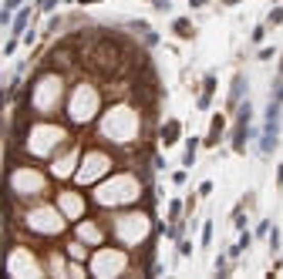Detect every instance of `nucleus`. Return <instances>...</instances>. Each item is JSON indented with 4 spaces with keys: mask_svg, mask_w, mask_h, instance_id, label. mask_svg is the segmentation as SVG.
I'll use <instances>...</instances> for the list:
<instances>
[{
    "mask_svg": "<svg viewBox=\"0 0 283 279\" xmlns=\"http://www.w3.org/2000/svg\"><path fill=\"white\" fill-rule=\"evenodd\" d=\"M4 189H10L20 202H34L37 195L48 192V178H44V172H37V168H31V165H14Z\"/></svg>",
    "mask_w": 283,
    "mask_h": 279,
    "instance_id": "1",
    "label": "nucleus"
},
{
    "mask_svg": "<svg viewBox=\"0 0 283 279\" xmlns=\"http://www.w3.org/2000/svg\"><path fill=\"white\" fill-rule=\"evenodd\" d=\"M98 108H101V91L91 84H78L68 95V121L71 125H91L98 118Z\"/></svg>",
    "mask_w": 283,
    "mask_h": 279,
    "instance_id": "2",
    "label": "nucleus"
},
{
    "mask_svg": "<svg viewBox=\"0 0 283 279\" xmlns=\"http://www.w3.org/2000/svg\"><path fill=\"white\" fill-rule=\"evenodd\" d=\"M68 219L61 216L57 205H44V202H34L31 208L24 212V225L34 232V236H61L64 232Z\"/></svg>",
    "mask_w": 283,
    "mask_h": 279,
    "instance_id": "3",
    "label": "nucleus"
},
{
    "mask_svg": "<svg viewBox=\"0 0 283 279\" xmlns=\"http://www.w3.org/2000/svg\"><path fill=\"white\" fill-rule=\"evenodd\" d=\"M280 111H283V101H273L270 98L267 104V118H263V128H259V142H256V152L259 158H270L280 145Z\"/></svg>",
    "mask_w": 283,
    "mask_h": 279,
    "instance_id": "4",
    "label": "nucleus"
},
{
    "mask_svg": "<svg viewBox=\"0 0 283 279\" xmlns=\"http://www.w3.org/2000/svg\"><path fill=\"white\" fill-rule=\"evenodd\" d=\"M233 131H229V148H233L236 155L246 152V145H250L253 138V104L250 98H243L240 104H236V111H233Z\"/></svg>",
    "mask_w": 283,
    "mask_h": 279,
    "instance_id": "5",
    "label": "nucleus"
},
{
    "mask_svg": "<svg viewBox=\"0 0 283 279\" xmlns=\"http://www.w3.org/2000/svg\"><path fill=\"white\" fill-rule=\"evenodd\" d=\"M112 172V155L108 152H101V148H95V152H88L84 155V165L74 172V178H78L81 185L84 182H98L101 175H108Z\"/></svg>",
    "mask_w": 283,
    "mask_h": 279,
    "instance_id": "6",
    "label": "nucleus"
},
{
    "mask_svg": "<svg viewBox=\"0 0 283 279\" xmlns=\"http://www.w3.org/2000/svg\"><path fill=\"white\" fill-rule=\"evenodd\" d=\"M78 158H81V145H64L61 155L51 158V175L54 178H71L78 172Z\"/></svg>",
    "mask_w": 283,
    "mask_h": 279,
    "instance_id": "7",
    "label": "nucleus"
},
{
    "mask_svg": "<svg viewBox=\"0 0 283 279\" xmlns=\"http://www.w3.org/2000/svg\"><path fill=\"white\" fill-rule=\"evenodd\" d=\"M57 208H61V216L64 219H84V208H88V202H84V195L81 192H57Z\"/></svg>",
    "mask_w": 283,
    "mask_h": 279,
    "instance_id": "8",
    "label": "nucleus"
},
{
    "mask_svg": "<svg viewBox=\"0 0 283 279\" xmlns=\"http://www.w3.org/2000/svg\"><path fill=\"white\" fill-rule=\"evenodd\" d=\"M115 269H125V252H118V249L91 252V269L88 272H115Z\"/></svg>",
    "mask_w": 283,
    "mask_h": 279,
    "instance_id": "9",
    "label": "nucleus"
},
{
    "mask_svg": "<svg viewBox=\"0 0 283 279\" xmlns=\"http://www.w3.org/2000/svg\"><path fill=\"white\" fill-rule=\"evenodd\" d=\"M246 91H250V78H246L243 71H236L233 81H229V98H226V111H229V114H233V111H236V104L246 98Z\"/></svg>",
    "mask_w": 283,
    "mask_h": 279,
    "instance_id": "10",
    "label": "nucleus"
},
{
    "mask_svg": "<svg viewBox=\"0 0 283 279\" xmlns=\"http://www.w3.org/2000/svg\"><path fill=\"white\" fill-rule=\"evenodd\" d=\"M74 236H78L81 242H105V229L98 222H91V219H81V222L74 225Z\"/></svg>",
    "mask_w": 283,
    "mask_h": 279,
    "instance_id": "11",
    "label": "nucleus"
},
{
    "mask_svg": "<svg viewBox=\"0 0 283 279\" xmlns=\"http://www.w3.org/2000/svg\"><path fill=\"white\" fill-rule=\"evenodd\" d=\"M223 131H226V114H212V121H209V131H206L202 145H206V148H216V145L223 142Z\"/></svg>",
    "mask_w": 283,
    "mask_h": 279,
    "instance_id": "12",
    "label": "nucleus"
},
{
    "mask_svg": "<svg viewBox=\"0 0 283 279\" xmlns=\"http://www.w3.org/2000/svg\"><path fill=\"white\" fill-rule=\"evenodd\" d=\"M212 95H216V71H209L206 74V78H202V91H199V111H206V108H209L212 104Z\"/></svg>",
    "mask_w": 283,
    "mask_h": 279,
    "instance_id": "13",
    "label": "nucleus"
},
{
    "mask_svg": "<svg viewBox=\"0 0 283 279\" xmlns=\"http://www.w3.org/2000/svg\"><path fill=\"white\" fill-rule=\"evenodd\" d=\"M179 135H182V125H179V118H169L165 125L159 128V138H162V145H165V148H172V145L179 142Z\"/></svg>",
    "mask_w": 283,
    "mask_h": 279,
    "instance_id": "14",
    "label": "nucleus"
},
{
    "mask_svg": "<svg viewBox=\"0 0 283 279\" xmlns=\"http://www.w3.org/2000/svg\"><path fill=\"white\" fill-rule=\"evenodd\" d=\"M64 255H68V259H78V263H88V259H91V252H88V242H81L78 236H74V239L64 246Z\"/></svg>",
    "mask_w": 283,
    "mask_h": 279,
    "instance_id": "15",
    "label": "nucleus"
},
{
    "mask_svg": "<svg viewBox=\"0 0 283 279\" xmlns=\"http://www.w3.org/2000/svg\"><path fill=\"white\" fill-rule=\"evenodd\" d=\"M172 34H176L179 40H192L195 37V24L189 20V17H176V20H172Z\"/></svg>",
    "mask_w": 283,
    "mask_h": 279,
    "instance_id": "16",
    "label": "nucleus"
},
{
    "mask_svg": "<svg viewBox=\"0 0 283 279\" xmlns=\"http://www.w3.org/2000/svg\"><path fill=\"white\" fill-rule=\"evenodd\" d=\"M31 17H34V10L31 7H24L20 14L10 20V37H24V31H27V24H31Z\"/></svg>",
    "mask_w": 283,
    "mask_h": 279,
    "instance_id": "17",
    "label": "nucleus"
},
{
    "mask_svg": "<svg viewBox=\"0 0 283 279\" xmlns=\"http://www.w3.org/2000/svg\"><path fill=\"white\" fill-rule=\"evenodd\" d=\"M202 138H186V152H182V168H192L195 165V152H199Z\"/></svg>",
    "mask_w": 283,
    "mask_h": 279,
    "instance_id": "18",
    "label": "nucleus"
},
{
    "mask_svg": "<svg viewBox=\"0 0 283 279\" xmlns=\"http://www.w3.org/2000/svg\"><path fill=\"white\" fill-rule=\"evenodd\" d=\"M229 222H233L236 232L246 229V222H250V219H246V205H236V208H233V216H229Z\"/></svg>",
    "mask_w": 283,
    "mask_h": 279,
    "instance_id": "19",
    "label": "nucleus"
},
{
    "mask_svg": "<svg viewBox=\"0 0 283 279\" xmlns=\"http://www.w3.org/2000/svg\"><path fill=\"white\" fill-rule=\"evenodd\" d=\"M182 212H186L182 199H172V202H169V222H179V219H182Z\"/></svg>",
    "mask_w": 283,
    "mask_h": 279,
    "instance_id": "20",
    "label": "nucleus"
},
{
    "mask_svg": "<svg viewBox=\"0 0 283 279\" xmlns=\"http://www.w3.org/2000/svg\"><path fill=\"white\" fill-rule=\"evenodd\" d=\"M199 242H202V249H209V246H212V219H206V222H202V236H199Z\"/></svg>",
    "mask_w": 283,
    "mask_h": 279,
    "instance_id": "21",
    "label": "nucleus"
},
{
    "mask_svg": "<svg viewBox=\"0 0 283 279\" xmlns=\"http://www.w3.org/2000/svg\"><path fill=\"white\" fill-rule=\"evenodd\" d=\"M270 229H273V222H270V219H263V222L256 225V232H253V239H267Z\"/></svg>",
    "mask_w": 283,
    "mask_h": 279,
    "instance_id": "22",
    "label": "nucleus"
},
{
    "mask_svg": "<svg viewBox=\"0 0 283 279\" xmlns=\"http://www.w3.org/2000/svg\"><path fill=\"white\" fill-rule=\"evenodd\" d=\"M280 24H283V7H273L267 17V27H280Z\"/></svg>",
    "mask_w": 283,
    "mask_h": 279,
    "instance_id": "23",
    "label": "nucleus"
},
{
    "mask_svg": "<svg viewBox=\"0 0 283 279\" xmlns=\"http://www.w3.org/2000/svg\"><path fill=\"white\" fill-rule=\"evenodd\" d=\"M267 31H270V27L267 24H256V27H253V44H263V40H267Z\"/></svg>",
    "mask_w": 283,
    "mask_h": 279,
    "instance_id": "24",
    "label": "nucleus"
},
{
    "mask_svg": "<svg viewBox=\"0 0 283 279\" xmlns=\"http://www.w3.org/2000/svg\"><path fill=\"white\" fill-rule=\"evenodd\" d=\"M176 249H179V255H186V259L192 255V242H189L186 236H182V239H176Z\"/></svg>",
    "mask_w": 283,
    "mask_h": 279,
    "instance_id": "25",
    "label": "nucleus"
},
{
    "mask_svg": "<svg viewBox=\"0 0 283 279\" xmlns=\"http://www.w3.org/2000/svg\"><path fill=\"white\" fill-rule=\"evenodd\" d=\"M159 34H155V31H145V34H142V44H145V48H159Z\"/></svg>",
    "mask_w": 283,
    "mask_h": 279,
    "instance_id": "26",
    "label": "nucleus"
},
{
    "mask_svg": "<svg viewBox=\"0 0 283 279\" xmlns=\"http://www.w3.org/2000/svg\"><path fill=\"white\" fill-rule=\"evenodd\" d=\"M148 4H152L159 14H169V10H172V0H148Z\"/></svg>",
    "mask_w": 283,
    "mask_h": 279,
    "instance_id": "27",
    "label": "nucleus"
},
{
    "mask_svg": "<svg viewBox=\"0 0 283 279\" xmlns=\"http://www.w3.org/2000/svg\"><path fill=\"white\" fill-rule=\"evenodd\" d=\"M186 178H189V172H186V168H179V172H172V185H186Z\"/></svg>",
    "mask_w": 283,
    "mask_h": 279,
    "instance_id": "28",
    "label": "nucleus"
},
{
    "mask_svg": "<svg viewBox=\"0 0 283 279\" xmlns=\"http://www.w3.org/2000/svg\"><path fill=\"white\" fill-rule=\"evenodd\" d=\"M270 249L280 252V232H276V229H270Z\"/></svg>",
    "mask_w": 283,
    "mask_h": 279,
    "instance_id": "29",
    "label": "nucleus"
},
{
    "mask_svg": "<svg viewBox=\"0 0 283 279\" xmlns=\"http://www.w3.org/2000/svg\"><path fill=\"white\" fill-rule=\"evenodd\" d=\"M209 192H212V182H209V178H206V182L199 185V199H206V195H209Z\"/></svg>",
    "mask_w": 283,
    "mask_h": 279,
    "instance_id": "30",
    "label": "nucleus"
},
{
    "mask_svg": "<svg viewBox=\"0 0 283 279\" xmlns=\"http://www.w3.org/2000/svg\"><path fill=\"white\" fill-rule=\"evenodd\" d=\"M17 40H20V37H10L7 44H4V54H14V51H17Z\"/></svg>",
    "mask_w": 283,
    "mask_h": 279,
    "instance_id": "31",
    "label": "nucleus"
},
{
    "mask_svg": "<svg viewBox=\"0 0 283 279\" xmlns=\"http://www.w3.org/2000/svg\"><path fill=\"white\" fill-rule=\"evenodd\" d=\"M20 4H24V0H4V10H10V14H14V10L20 7Z\"/></svg>",
    "mask_w": 283,
    "mask_h": 279,
    "instance_id": "32",
    "label": "nucleus"
},
{
    "mask_svg": "<svg viewBox=\"0 0 283 279\" xmlns=\"http://www.w3.org/2000/svg\"><path fill=\"white\" fill-rule=\"evenodd\" d=\"M273 54H276L273 48H259V61H270V57H273Z\"/></svg>",
    "mask_w": 283,
    "mask_h": 279,
    "instance_id": "33",
    "label": "nucleus"
},
{
    "mask_svg": "<svg viewBox=\"0 0 283 279\" xmlns=\"http://www.w3.org/2000/svg\"><path fill=\"white\" fill-rule=\"evenodd\" d=\"M276 185L283 189V165H276Z\"/></svg>",
    "mask_w": 283,
    "mask_h": 279,
    "instance_id": "34",
    "label": "nucleus"
},
{
    "mask_svg": "<svg viewBox=\"0 0 283 279\" xmlns=\"http://www.w3.org/2000/svg\"><path fill=\"white\" fill-rule=\"evenodd\" d=\"M0 24H10V10H0Z\"/></svg>",
    "mask_w": 283,
    "mask_h": 279,
    "instance_id": "35",
    "label": "nucleus"
},
{
    "mask_svg": "<svg viewBox=\"0 0 283 279\" xmlns=\"http://www.w3.org/2000/svg\"><path fill=\"white\" fill-rule=\"evenodd\" d=\"M189 7H195V10H199V7H206V0H189Z\"/></svg>",
    "mask_w": 283,
    "mask_h": 279,
    "instance_id": "36",
    "label": "nucleus"
},
{
    "mask_svg": "<svg viewBox=\"0 0 283 279\" xmlns=\"http://www.w3.org/2000/svg\"><path fill=\"white\" fill-rule=\"evenodd\" d=\"M223 4H226V7H233V4H240V0H223Z\"/></svg>",
    "mask_w": 283,
    "mask_h": 279,
    "instance_id": "37",
    "label": "nucleus"
},
{
    "mask_svg": "<svg viewBox=\"0 0 283 279\" xmlns=\"http://www.w3.org/2000/svg\"><path fill=\"white\" fill-rule=\"evenodd\" d=\"M280 78H283V54H280Z\"/></svg>",
    "mask_w": 283,
    "mask_h": 279,
    "instance_id": "38",
    "label": "nucleus"
}]
</instances>
